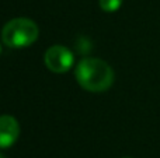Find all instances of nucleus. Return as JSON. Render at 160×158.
Listing matches in <instances>:
<instances>
[{"label":"nucleus","mask_w":160,"mask_h":158,"mask_svg":"<svg viewBox=\"0 0 160 158\" xmlns=\"http://www.w3.org/2000/svg\"><path fill=\"white\" fill-rule=\"evenodd\" d=\"M122 4V0H100V7L105 13H114L117 11Z\"/></svg>","instance_id":"39448f33"},{"label":"nucleus","mask_w":160,"mask_h":158,"mask_svg":"<svg viewBox=\"0 0 160 158\" xmlns=\"http://www.w3.org/2000/svg\"><path fill=\"white\" fill-rule=\"evenodd\" d=\"M20 136V125L11 115L0 116V148H8Z\"/></svg>","instance_id":"20e7f679"},{"label":"nucleus","mask_w":160,"mask_h":158,"mask_svg":"<svg viewBox=\"0 0 160 158\" xmlns=\"http://www.w3.org/2000/svg\"><path fill=\"white\" fill-rule=\"evenodd\" d=\"M75 76L79 86L90 92H104L114 83L111 66L97 58L82 59L76 66Z\"/></svg>","instance_id":"f257e3e1"},{"label":"nucleus","mask_w":160,"mask_h":158,"mask_svg":"<svg viewBox=\"0 0 160 158\" xmlns=\"http://www.w3.org/2000/svg\"><path fill=\"white\" fill-rule=\"evenodd\" d=\"M0 158H6L4 156H3V154H0Z\"/></svg>","instance_id":"423d86ee"},{"label":"nucleus","mask_w":160,"mask_h":158,"mask_svg":"<svg viewBox=\"0 0 160 158\" xmlns=\"http://www.w3.org/2000/svg\"><path fill=\"white\" fill-rule=\"evenodd\" d=\"M73 53L62 45H53L45 52V66L53 73H66L73 66Z\"/></svg>","instance_id":"7ed1b4c3"},{"label":"nucleus","mask_w":160,"mask_h":158,"mask_svg":"<svg viewBox=\"0 0 160 158\" xmlns=\"http://www.w3.org/2000/svg\"><path fill=\"white\" fill-rule=\"evenodd\" d=\"M122 158H132V157H122Z\"/></svg>","instance_id":"6e6552de"},{"label":"nucleus","mask_w":160,"mask_h":158,"mask_svg":"<svg viewBox=\"0 0 160 158\" xmlns=\"http://www.w3.org/2000/svg\"><path fill=\"white\" fill-rule=\"evenodd\" d=\"M0 55H2V46H0Z\"/></svg>","instance_id":"0eeeda50"},{"label":"nucleus","mask_w":160,"mask_h":158,"mask_svg":"<svg viewBox=\"0 0 160 158\" xmlns=\"http://www.w3.org/2000/svg\"><path fill=\"white\" fill-rule=\"evenodd\" d=\"M38 25L30 18H13L2 30V41L6 46L20 49L32 45L38 38Z\"/></svg>","instance_id":"f03ea898"}]
</instances>
